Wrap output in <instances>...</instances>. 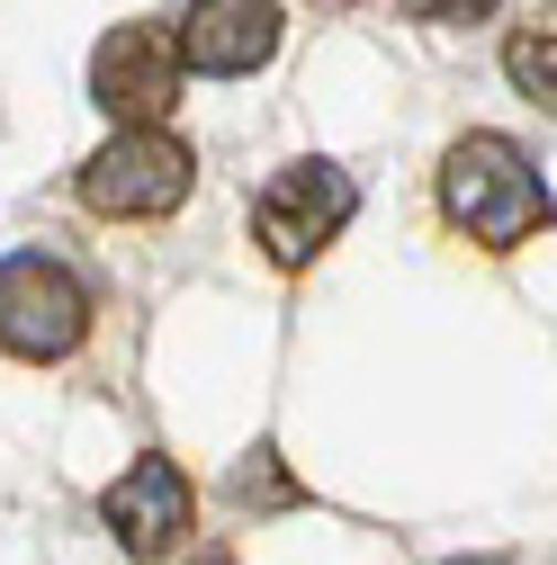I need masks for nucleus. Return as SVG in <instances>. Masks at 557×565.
Wrapping results in <instances>:
<instances>
[{
	"label": "nucleus",
	"instance_id": "1a4fd4ad",
	"mask_svg": "<svg viewBox=\"0 0 557 565\" xmlns=\"http://www.w3.org/2000/svg\"><path fill=\"white\" fill-rule=\"evenodd\" d=\"M234 503H297V484L270 467V449H252V467H234Z\"/></svg>",
	"mask_w": 557,
	"mask_h": 565
},
{
	"label": "nucleus",
	"instance_id": "0eeeda50",
	"mask_svg": "<svg viewBox=\"0 0 557 565\" xmlns=\"http://www.w3.org/2000/svg\"><path fill=\"white\" fill-rule=\"evenodd\" d=\"M278 0H189L180 19V73H207V82H243L278 54Z\"/></svg>",
	"mask_w": 557,
	"mask_h": 565
},
{
	"label": "nucleus",
	"instance_id": "6e6552de",
	"mask_svg": "<svg viewBox=\"0 0 557 565\" xmlns=\"http://www.w3.org/2000/svg\"><path fill=\"white\" fill-rule=\"evenodd\" d=\"M504 73H513V90L522 99H557V36H548V10L530 19V28H513V45H504Z\"/></svg>",
	"mask_w": 557,
	"mask_h": 565
},
{
	"label": "nucleus",
	"instance_id": "20e7f679",
	"mask_svg": "<svg viewBox=\"0 0 557 565\" xmlns=\"http://www.w3.org/2000/svg\"><path fill=\"white\" fill-rule=\"evenodd\" d=\"M91 341V288L54 252H10L0 260V350L28 369H54Z\"/></svg>",
	"mask_w": 557,
	"mask_h": 565
},
{
	"label": "nucleus",
	"instance_id": "39448f33",
	"mask_svg": "<svg viewBox=\"0 0 557 565\" xmlns=\"http://www.w3.org/2000/svg\"><path fill=\"white\" fill-rule=\"evenodd\" d=\"M91 99H99V117H117V126H162V117L180 108V45H171L154 19L108 28L99 54H91Z\"/></svg>",
	"mask_w": 557,
	"mask_h": 565
},
{
	"label": "nucleus",
	"instance_id": "f8f14e48",
	"mask_svg": "<svg viewBox=\"0 0 557 565\" xmlns=\"http://www.w3.org/2000/svg\"><path fill=\"white\" fill-rule=\"evenodd\" d=\"M315 10H360V0H315Z\"/></svg>",
	"mask_w": 557,
	"mask_h": 565
},
{
	"label": "nucleus",
	"instance_id": "423d86ee",
	"mask_svg": "<svg viewBox=\"0 0 557 565\" xmlns=\"http://www.w3.org/2000/svg\"><path fill=\"white\" fill-rule=\"evenodd\" d=\"M108 539L135 556V565H162V556H180L189 547V521H198V493H189V476L171 467V458H135L117 484H108Z\"/></svg>",
	"mask_w": 557,
	"mask_h": 565
},
{
	"label": "nucleus",
	"instance_id": "ddd939ff",
	"mask_svg": "<svg viewBox=\"0 0 557 565\" xmlns=\"http://www.w3.org/2000/svg\"><path fill=\"white\" fill-rule=\"evenodd\" d=\"M198 565H225V556H198Z\"/></svg>",
	"mask_w": 557,
	"mask_h": 565
},
{
	"label": "nucleus",
	"instance_id": "9d476101",
	"mask_svg": "<svg viewBox=\"0 0 557 565\" xmlns=\"http://www.w3.org/2000/svg\"><path fill=\"white\" fill-rule=\"evenodd\" d=\"M396 10L423 28H476V19H495V0H396Z\"/></svg>",
	"mask_w": 557,
	"mask_h": 565
},
{
	"label": "nucleus",
	"instance_id": "7ed1b4c3",
	"mask_svg": "<svg viewBox=\"0 0 557 565\" xmlns=\"http://www.w3.org/2000/svg\"><path fill=\"white\" fill-rule=\"evenodd\" d=\"M351 216H360V180L341 162H288L252 198V243L270 269H306V260H324V243H341Z\"/></svg>",
	"mask_w": 557,
	"mask_h": 565
},
{
	"label": "nucleus",
	"instance_id": "9b49d317",
	"mask_svg": "<svg viewBox=\"0 0 557 565\" xmlns=\"http://www.w3.org/2000/svg\"><path fill=\"white\" fill-rule=\"evenodd\" d=\"M450 565H513V556H450Z\"/></svg>",
	"mask_w": 557,
	"mask_h": 565
},
{
	"label": "nucleus",
	"instance_id": "f03ea898",
	"mask_svg": "<svg viewBox=\"0 0 557 565\" xmlns=\"http://www.w3.org/2000/svg\"><path fill=\"white\" fill-rule=\"evenodd\" d=\"M73 189L108 225H154V216H171V206L198 189V153L180 145V135H162V126H117L108 145L82 162Z\"/></svg>",
	"mask_w": 557,
	"mask_h": 565
},
{
	"label": "nucleus",
	"instance_id": "f257e3e1",
	"mask_svg": "<svg viewBox=\"0 0 557 565\" xmlns=\"http://www.w3.org/2000/svg\"><path fill=\"white\" fill-rule=\"evenodd\" d=\"M441 216L485 252H513L548 225V180L513 135H459L441 153Z\"/></svg>",
	"mask_w": 557,
	"mask_h": 565
}]
</instances>
